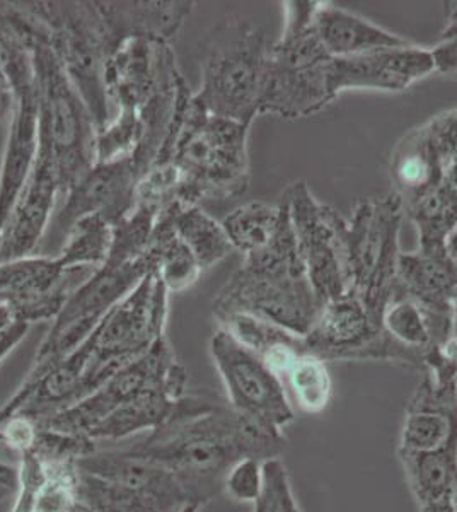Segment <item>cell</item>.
I'll use <instances>...</instances> for the list:
<instances>
[{
	"instance_id": "cell-17",
	"label": "cell",
	"mask_w": 457,
	"mask_h": 512,
	"mask_svg": "<svg viewBox=\"0 0 457 512\" xmlns=\"http://www.w3.org/2000/svg\"><path fill=\"white\" fill-rule=\"evenodd\" d=\"M456 292L457 265L446 246L401 253L396 297H406L422 309L429 321L432 347L444 344L454 333Z\"/></svg>"
},
{
	"instance_id": "cell-33",
	"label": "cell",
	"mask_w": 457,
	"mask_h": 512,
	"mask_svg": "<svg viewBox=\"0 0 457 512\" xmlns=\"http://www.w3.org/2000/svg\"><path fill=\"white\" fill-rule=\"evenodd\" d=\"M48 465H50V475L38 495L35 512L74 511V507L79 502L77 463H48Z\"/></svg>"
},
{
	"instance_id": "cell-26",
	"label": "cell",
	"mask_w": 457,
	"mask_h": 512,
	"mask_svg": "<svg viewBox=\"0 0 457 512\" xmlns=\"http://www.w3.org/2000/svg\"><path fill=\"white\" fill-rule=\"evenodd\" d=\"M422 367L425 378L410 407L434 408L457 415V335L427 350Z\"/></svg>"
},
{
	"instance_id": "cell-37",
	"label": "cell",
	"mask_w": 457,
	"mask_h": 512,
	"mask_svg": "<svg viewBox=\"0 0 457 512\" xmlns=\"http://www.w3.org/2000/svg\"><path fill=\"white\" fill-rule=\"evenodd\" d=\"M40 427L35 420L16 415L0 424V443L6 444L7 448L16 451L21 456L33 449L36 443Z\"/></svg>"
},
{
	"instance_id": "cell-32",
	"label": "cell",
	"mask_w": 457,
	"mask_h": 512,
	"mask_svg": "<svg viewBox=\"0 0 457 512\" xmlns=\"http://www.w3.org/2000/svg\"><path fill=\"white\" fill-rule=\"evenodd\" d=\"M382 326L384 332L405 349L427 354L432 347L429 321L422 309L406 297H396L389 303L382 316Z\"/></svg>"
},
{
	"instance_id": "cell-3",
	"label": "cell",
	"mask_w": 457,
	"mask_h": 512,
	"mask_svg": "<svg viewBox=\"0 0 457 512\" xmlns=\"http://www.w3.org/2000/svg\"><path fill=\"white\" fill-rule=\"evenodd\" d=\"M319 309L321 303L307 280L285 205L284 219L272 243L244 256L243 265L215 297L214 316L244 313L304 338L311 332Z\"/></svg>"
},
{
	"instance_id": "cell-15",
	"label": "cell",
	"mask_w": 457,
	"mask_h": 512,
	"mask_svg": "<svg viewBox=\"0 0 457 512\" xmlns=\"http://www.w3.org/2000/svg\"><path fill=\"white\" fill-rule=\"evenodd\" d=\"M96 268H67L58 256H28L0 263V301L9 304L18 323L52 321L60 315L70 294Z\"/></svg>"
},
{
	"instance_id": "cell-48",
	"label": "cell",
	"mask_w": 457,
	"mask_h": 512,
	"mask_svg": "<svg viewBox=\"0 0 457 512\" xmlns=\"http://www.w3.org/2000/svg\"><path fill=\"white\" fill-rule=\"evenodd\" d=\"M452 335H457V292H456V308H454V333Z\"/></svg>"
},
{
	"instance_id": "cell-27",
	"label": "cell",
	"mask_w": 457,
	"mask_h": 512,
	"mask_svg": "<svg viewBox=\"0 0 457 512\" xmlns=\"http://www.w3.org/2000/svg\"><path fill=\"white\" fill-rule=\"evenodd\" d=\"M284 214L282 200L278 204L253 200L229 212L222 221V227L234 251H241L244 256L253 255L272 243Z\"/></svg>"
},
{
	"instance_id": "cell-9",
	"label": "cell",
	"mask_w": 457,
	"mask_h": 512,
	"mask_svg": "<svg viewBox=\"0 0 457 512\" xmlns=\"http://www.w3.org/2000/svg\"><path fill=\"white\" fill-rule=\"evenodd\" d=\"M45 26L47 43L101 132L111 122L106 65L111 57L96 2H26Z\"/></svg>"
},
{
	"instance_id": "cell-19",
	"label": "cell",
	"mask_w": 457,
	"mask_h": 512,
	"mask_svg": "<svg viewBox=\"0 0 457 512\" xmlns=\"http://www.w3.org/2000/svg\"><path fill=\"white\" fill-rule=\"evenodd\" d=\"M434 72L437 70L432 50L411 43L408 47L331 59L328 82L335 99L345 91L362 89L403 93L415 82L432 76Z\"/></svg>"
},
{
	"instance_id": "cell-46",
	"label": "cell",
	"mask_w": 457,
	"mask_h": 512,
	"mask_svg": "<svg viewBox=\"0 0 457 512\" xmlns=\"http://www.w3.org/2000/svg\"><path fill=\"white\" fill-rule=\"evenodd\" d=\"M72 512H96L91 509V507H87L86 504H82L81 501L77 502V506L74 507V511Z\"/></svg>"
},
{
	"instance_id": "cell-13",
	"label": "cell",
	"mask_w": 457,
	"mask_h": 512,
	"mask_svg": "<svg viewBox=\"0 0 457 512\" xmlns=\"http://www.w3.org/2000/svg\"><path fill=\"white\" fill-rule=\"evenodd\" d=\"M307 354L328 361H393L423 366L425 354L405 349L384 332L381 318L372 315L359 297L324 303L311 332L304 337Z\"/></svg>"
},
{
	"instance_id": "cell-7",
	"label": "cell",
	"mask_w": 457,
	"mask_h": 512,
	"mask_svg": "<svg viewBox=\"0 0 457 512\" xmlns=\"http://www.w3.org/2000/svg\"><path fill=\"white\" fill-rule=\"evenodd\" d=\"M249 125L215 117L191 99L171 163L180 171L178 202L229 200L249 188Z\"/></svg>"
},
{
	"instance_id": "cell-45",
	"label": "cell",
	"mask_w": 457,
	"mask_h": 512,
	"mask_svg": "<svg viewBox=\"0 0 457 512\" xmlns=\"http://www.w3.org/2000/svg\"><path fill=\"white\" fill-rule=\"evenodd\" d=\"M14 483L7 482L4 478H0V502L6 501L7 497L12 494V490H14Z\"/></svg>"
},
{
	"instance_id": "cell-25",
	"label": "cell",
	"mask_w": 457,
	"mask_h": 512,
	"mask_svg": "<svg viewBox=\"0 0 457 512\" xmlns=\"http://www.w3.org/2000/svg\"><path fill=\"white\" fill-rule=\"evenodd\" d=\"M145 253L151 258L152 272L169 294L190 289L203 274L195 255L161 214H157Z\"/></svg>"
},
{
	"instance_id": "cell-50",
	"label": "cell",
	"mask_w": 457,
	"mask_h": 512,
	"mask_svg": "<svg viewBox=\"0 0 457 512\" xmlns=\"http://www.w3.org/2000/svg\"><path fill=\"white\" fill-rule=\"evenodd\" d=\"M255 512H263V511H260V509H258V507H255Z\"/></svg>"
},
{
	"instance_id": "cell-18",
	"label": "cell",
	"mask_w": 457,
	"mask_h": 512,
	"mask_svg": "<svg viewBox=\"0 0 457 512\" xmlns=\"http://www.w3.org/2000/svg\"><path fill=\"white\" fill-rule=\"evenodd\" d=\"M140 178L130 156L94 164L65 193L64 205L53 219L55 227L65 234L74 222L86 216H101L115 227L134 212Z\"/></svg>"
},
{
	"instance_id": "cell-40",
	"label": "cell",
	"mask_w": 457,
	"mask_h": 512,
	"mask_svg": "<svg viewBox=\"0 0 457 512\" xmlns=\"http://www.w3.org/2000/svg\"><path fill=\"white\" fill-rule=\"evenodd\" d=\"M457 38V0L446 2V26L440 33V41L456 40Z\"/></svg>"
},
{
	"instance_id": "cell-24",
	"label": "cell",
	"mask_w": 457,
	"mask_h": 512,
	"mask_svg": "<svg viewBox=\"0 0 457 512\" xmlns=\"http://www.w3.org/2000/svg\"><path fill=\"white\" fill-rule=\"evenodd\" d=\"M159 214L168 219L176 236L195 255L202 272L215 267L234 251L222 222L215 221L200 205L173 202Z\"/></svg>"
},
{
	"instance_id": "cell-41",
	"label": "cell",
	"mask_w": 457,
	"mask_h": 512,
	"mask_svg": "<svg viewBox=\"0 0 457 512\" xmlns=\"http://www.w3.org/2000/svg\"><path fill=\"white\" fill-rule=\"evenodd\" d=\"M14 323H18V321L14 318L11 306L4 303V301H0V333L7 332Z\"/></svg>"
},
{
	"instance_id": "cell-8",
	"label": "cell",
	"mask_w": 457,
	"mask_h": 512,
	"mask_svg": "<svg viewBox=\"0 0 457 512\" xmlns=\"http://www.w3.org/2000/svg\"><path fill=\"white\" fill-rule=\"evenodd\" d=\"M403 221V205L391 192L365 198L343 222L348 294L381 320L396 297Z\"/></svg>"
},
{
	"instance_id": "cell-47",
	"label": "cell",
	"mask_w": 457,
	"mask_h": 512,
	"mask_svg": "<svg viewBox=\"0 0 457 512\" xmlns=\"http://www.w3.org/2000/svg\"><path fill=\"white\" fill-rule=\"evenodd\" d=\"M200 511V507L195 506V504H186V506L181 507L178 512H198Z\"/></svg>"
},
{
	"instance_id": "cell-29",
	"label": "cell",
	"mask_w": 457,
	"mask_h": 512,
	"mask_svg": "<svg viewBox=\"0 0 457 512\" xmlns=\"http://www.w3.org/2000/svg\"><path fill=\"white\" fill-rule=\"evenodd\" d=\"M454 439H457V415L434 408L408 407L398 451L430 453Z\"/></svg>"
},
{
	"instance_id": "cell-10",
	"label": "cell",
	"mask_w": 457,
	"mask_h": 512,
	"mask_svg": "<svg viewBox=\"0 0 457 512\" xmlns=\"http://www.w3.org/2000/svg\"><path fill=\"white\" fill-rule=\"evenodd\" d=\"M168 301L169 292L151 272L96 326L86 338L89 364L79 402L166 337Z\"/></svg>"
},
{
	"instance_id": "cell-42",
	"label": "cell",
	"mask_w": 457,
	"mask_h": 512,
	"mask_svg": "<svg viewBox=\"0 0 457 512\" xmlns=\"http://www.w3.org/2000/svg\"><path fill=\"white\" fill-rule=\"evenodd\" d=\"M14 108V96L12 94L0 93V120L11 113Z\"/></svg>"
},
{
	"instance_id": "cell-11",
	"label": "cell",
	"mask_w": 457,
	"mask_h": 512,
	"mask_svg": "<svg viewBox=\"0 0 457 512\" xmlns=\"http://www.w3.org/2000/svg\"><path fill=\"white\" fill-rule=\"evenodd\" d=\"M210 355L226 388L227 405L251 424L284 434L296 420L284 381L222 328L210 338Z\"/></svg>"
},
{
	"instance_id": "cell-20",
	"label": "cell",
	"mask_w": 457,
	"mask_h": 512,
	"mask_svg": "<svg viewBox=\"0 0 457 512\" xmlns=\"http://www.w3.org/2000/svg\"><path fill=\"white\" fill-rule=\"evenodd\" d=\"M58 195L62 190L53 161L38 147L31 175L0 231V263L35 255L52 222Z\"/></svg>"
},
{
	"instance_id": "cell-14",
	"label": "cell",
	"mask_w": 457,
	"mask_h": 512,
	"mask_svg": "<svg viewBox=\"0 0 457 512\" xmlns=\"http://www.w3.org/2000/svg\"><path fill=\"white\" fill-rule=\"evenodd\" d=\"M164 384L183 388L188 384L185 366L176 361L174 350L166 337L159 338L149 352L122 367L98 390L82 398L81 402L38 425L65 434L89 436L94 427H98L125 403L134 400L135 396Z\"/></svg>"
},
{
	"instance_id": "cell-43",
	"label": "cell",
	"mask_w": 457,
	"mask_h": 512,
	"mask_svg": "<svg viewBox=\"0 0 457 512\" xmlns=\"http://www.w3.org/2000/svg\"><path fill=\"white\" fill-rule=\"evenodd\" d=\"M446 250L457 265V224L446 239Z\"/></svg>"
},
{
	"instance_id": "cell-6",
	"label": "cell",
	"mask_w": 457,
	"mask_h": 512,
	"mask_svg": "<svg viewBox=\"0 0 457 512\" xmlns=\"http://www.w3.org/2000/svg\"><path fill=\"white\" fill-rule=\"evenodd\" d=\"M272 47L255 24L224 19L203 41L202 82L193 99L210 115L251 127L267 89Z\"/></svg>"
},
{
	"instance_id": "cell-31",
	"label": "cell",
	"mask_w": 457,
	"mask_h": 512,
	"mask_svg": "<svg viewBox=\"0 0 457 512\" xmlns=\"http://www.w3.org/2000/svg\"><path fill=\"white\" fill-rule=\"evenodd\" d=\"M215 320L219 323V328L231 333L239 344L244 345L261 359L265 355L272 354L273 350L287 347V345L302 344L304 340L280 326L273 325L270 321L260 320L256 316L244 315V313H227V315L215 316Z\"/></svg>"
},
{
	"instance_id": "cell-35",
	"label": "cell",
	"mask_w": 457,
	"mask_h": 512,
	"mask_svg": "<svg viewBox=\"0 0 457 512\" xmlns=\"http://www.w3.org/2000/svg\"><path fill=\"white\" fill-rule=\"evenodd\" d=\"M50 475V465L35 451L19 456L18 494L11 512H35L38 495Z\"/></svg>"
},
{
	"instance_id": "cell-49",
	"label": "cell",
	"mask_w": 457,
	"mask_h": 512,
	"mask_svg": "<svg viewBox=\"0 0 457 512\" xmlns=\"http://www.w3.org/2000/svg\"><path fill=\"white\" fill-rule=\"evenodd\" d=\"M7 2H0V16H2V12L6 9Z\"/></svg>"
},
{
	"instance_id": "cell-4",
	"label": "cell",
	"mask_w": 457,
	"mask_h": 512,
	"mask_svg": "<svg viewBox=\"0 0 457 512\" xmlns=\"http://www.w3.org/2000/svg\"><path fill=\"white\" fill-rule=\"evenodd\" d=\"M149 236V229L139 221H125L113 227V243L106 262L70 294L36 350L33 366L19 388L33 386L50 367L76 350L111 309L151 274V258L145 253Z\"/></svg>"
},
{
	"instance_id": "cell-1",
	"label": "cell",
	"mask_w": 457,
	"mask_h": 512,
	"mask_svg": "<svg viewBox=\"0 0 457 512\" xmlns=\"http://www.w3.org/2000/svg\"><path fill=\"white\" fill-rule=\"evenodd\" d=\"M285 444L284 434L265 431L220 403L209 412L171 420L125 449L164 466L176 478L186 504L203 507L224 492L234 463L248 456L282 458Z\"/></svg>"
},
{
	"instance_id": "cell-22",
	"label": "cell",
	"mask_w": 457,
	"mask_h": 512,
	"mask_svg": "<svg viewBox=\"0 0 457 512\" xmlns=\"http://www.w3.org/2000/svg\"><path fill=\"white\" fill-rule=\"evenodd\" d=\"M314 26L331 59L357 57L411 45V41L403 36L384 30L379 24L331 2H321Z\"/></svg>"
},
{
	"instance_id": "cell-38",
	"label": "cell",
	"mask_w": 457,
	"mask_h": 512,
	"mask_svg": "<svg viewBox=\"0 0 457 512\" xmlns=\"http://www.w3.org/2000/svg\"><path fill=\"white\" fill-rule=\"evenodd\" d=\"M432 50L435 70L442 74H457V38L439 41Z\"/></svg>"
},
{
	"instance_id": "cell-30",
	"label": "cell",
	"mask_w": 457,
	"mask_h": 512,
	"mask_svg": "<svg viewBox=\"0 0 457 512\" xmlns=\"http://www.w3.org/2000/svg\"><path fill=\"white\" fill-rule=\"evenodd\" d=\"M284 379H287L297 405L306 414H321L330 405L333 393L330 371L326 362L316 355L307 352L297 355Z\"/></svg>"
},
{
	"instance_id": "cell-44",
	"label": "cell",
	"mask_w": 457,
	"mask_h": 512,
	"mask_svg": "<svg viewBox=\"0 0 457 512\" xmlns=\"http://www.w3.org/2000/svg\"><path fill=\"white\" fill-rule=\"evenodd\" d=\"M0 478H4L7 482L18 485V472H14L11 466L6 465V463H2V461H0Z\"/></svg>"
},
{
	"instance_id": "cell-12",
	"label": "cell",
	"mask_w": 457,
	"mask_h": 512,
	"mask_svg": "<svg viewBox=\"0 0 457 512\" xmlns=\"http://www.w3.org/2000/svg\"><path fill=\"white\" fill-rule=\"evenodd\" d=\"M282 200L289 209L307 280L321 306L347 296V263L343 250L345 217L330 205L319 202L304 181L292 183Z\"/></svg>"
},
{
	"instance_id": "cell-16",
	"label": "cell",
	"mask_w": 457,
	"mask_h": 512,
	"mask_svg": "<svg viewBox=\"0 0 457 512\" xmlns=\"http://www.w3.org/2000/svg\"><path fill=\"white\" fill-rule=\"evenodd\" d=\"M7 77L14 94L4 158L0 166V231L11 214L38 156V105L31 53L14 48L7 62Z\"/></svg>"
},
{
	"instance_id": "cell-23",
	"label": "cell",
	"mask_w": 457,
	"mask_h": 512,
	"mask_svg": "<svg viewBox=\"0 0 457 512\" xmlns=\"http://www.w3.org/2000/svg\"><path fill=\"white\" fill-rule=\"evenodd\" d=\"M398 453L418 509L457 502V439L430 453Z\"/></svg>"
},
{
	"instance_id": "cell-36",
	"label": "cell",
	"mask_w": 457,
	"mask_h": 512,
	"mask_svg": "<svg viewBox=\"0 0 457 512\" xmlns=\"http://www.w3.org/2000/svg\"><path fill=\"white\" fill-rule=\"evenodd\" d=\"M263 487H265L263 461L253 456L234 463L224 480V492L234 501L246 502V504H256L260 501Z\"/></svg>"
},
{
	"instance_id": "cell-21",
	"label": "cell",
	"mask_w": 457,
	"mask_h": 512,
	"mask_svg": "<svg viewBox=\"0 0 457 512\" xmlns=\"http://www.w3.org/2000/svg\"><path fill=\"white\" fill-rule=\"evenodd\" d=\"M193 2H96L111 55L137 38L169 41L193 12Z\"/></svg>"
},
{
	"instance_id": "cell-2",
	"label": "cell",
	"mask_w": 457,
	"mask_h": 512,
	"mask_svg": "<svg viewBox=\"0 0 457 512\" xmlns=\"http://www.w3.org/2000/svg\"><path fill=\"white\" fill-rule=\"evenodd\" d=\"M393 193L417 227L418 248L437 250L457 224V108L410 130L391 154Z\"/></svg>"
},
{
	"instance_id": "cell-5",
	"label": "cell",
	"mask_w": 457,
	"mask_h": 512,
	"mask_svg": "<svg viewBox=\"0 0 457 512\" xmlns=\"http://www.w3.org/2000/svg\"><path fill=\"white\" fill-rule=\"evenodd\" d=\"M19 33L31 53L38 105V147L57 171L62 195L96 164V125L64 67L47 43L40 19L24 9Z\"/></svg>"
},
{
	"instance_id": "cell-28",
	"label": "cell",
	"mask_w": 457,
	"mask_h": 512,
	"mask_svg": "<svg viewBox=\"0 0 457 512\" xmlns=\"http://www.w3.org/2000/svg\"><path fill=\"white\" fill-rule=\"evenodd\" d=\"M113 226L101 216H86L74 222L65 233L58 260L67 268H99L110 255Z\"/></svg>"
},
{
	"instance_id": "cell-39",
	"label": "cell",
	"mask_w": 457,
	"mask_h": 512,
	"mask_svg": "<svg viewBox=\"0 0 457 512\" xmlns=\"http://www.w3.org/2000/svg\"><path fill=\"white\" fill-rule=\"evenodd\" d=\"M29 325L26 323H14L7 332L0 333V362L11 354L28 335Z\"/></svg>"
},
{
	"instance_id": "cell-34",
	"label": "cell",
	"mask_w": 457,
	"mask_h": 512,
	"mask_svg": "<svg viewBox=\"0 0 457 512\" xmlns=\"http://www.w3.org/2000/svg\"><path fill=\"white\" fill-rule=\"evenodd\" d=\"M263 475L265 487L255 507L263 512H301L284 461L280 458L263 461Z\"/></svg>"
}]
</instances>
